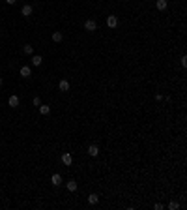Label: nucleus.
Instances as JSON below:
<instances>
[{"mask_svg":"<svg viewBox=\"0 0 187 210\" xmlns=\"http://www.w3.org/2000/svg\"><path fill=\"white\" fill-rule=\"evenodd\" d=\"M23 53H24V54H32V53H34V47H32V45H24V47H23Z\"/></svg>","mask_w":187,"mask_h":210,"instance_id":"dca6fc26","label":"nucleus"},{"mask_svg":"<svg viewBox=\"0 0 187 210\" xmlns=\"http://www.w3.org/2000/svg\"><path fill=\"white\" fill-rule=\"evenodd\" d=\"M71 161H73V156L69 154V152H65V154H62V163H64L65 167H69V165H71Z\"/></svg>","mask_w":187,"mask_h":210,"instance_id":"20e7f679","label":"nucleus"},{"mask_svg":"<svg viewBox=\"0 0 187 210\" xmlns=\"http://www.w3.org/2000/svg\"><path fill=\"white\" fill-rule=\"evenodd\" d=\"M154 208H155V210H163V204H161V203H155Z\"/></svg>","mask_w":187,"mask_h":210,"instance_id":"aec40b11","label":"nucleus"},{"mask_svg":"<svg viewBox=\"0 0 187 210\" xmlns=\"http://www.w3.org/2000/svg\"><path fill=\"white\" fill-rule=\"evenodd\" d=\"M65 188H68V191H71V193H73V191H77V188H79V186H77V182H75V180H68Z\"/></svg>","mask_w":187,"mask_h":210,"instance_id":"9b49d317","label":"nucleus"},{"mask_svg":"<svg viewBox=\"0 0 187 210\" xmlns=\"http://www.w3.org/2000/svg\"><path fill=\"white\" fill-rule=\"evenodd\" d=\"M19 101H21V100H19V96H15V94H11V96L8 98V103L11 105L13 109H15V107H19Z\"/></svg>","mask_w":187,"mask_h":210,"instance_id":"39448f33","label":"nucleus"},{"mask_svg":"<svg viewBox=\"0 0 187 210\" xmlns=\"http://www.w3.org/2000/svg\"><path fill=\"white\" fill-rule=\"evenodd\" d=\"M4 85V81H2V77H0V86H2Z\"/></svg>","mask_w":187,"mask_h":210,"instance_id":"4be33fe9","label":"nucleus"},{"mask_svg":"<svg viewBox=\"0 0 187 210\" xmlns=\"http://www.w3.org/2000/svg\"><path fill=\"white\" fill-rule=\"evenodd\" d=\"M88 203H90V204H97V203H99L97 193H90V195H88Z\"/></svg>","mask_w":187,"mask_h":210,"instance_id":"ddd939ff","label":"nucleus"},{"mask_svg":"<svg viewBox=\"0 0 187 210\" xmlns=\"http://www.w3.org/2000/svg\"><path fill=\"white\" fill-rule=\"evenodd\" d=\"M19 73H21V77H24V79H28L30 75H32V70H30V66H23V68L19 70Z\"/></svg>","mask_w":187,"mask_h":210,"instance_id":"7ed1b4c3","label":"nucleus"},{"mask_svg":"<svg viewBox=\"0 0 187 210\" xmlns=\"http://www.w3.org/2000/svg\"><path fill=\"white\" fill-rule=\"evenodd\" d=\"M180 62H181V66H183V68H187V56H181Z\"/></svg>","mask_w":187,"mask_h":210,"instance_id":"6ab92c4d","label":"nucleus"},{"mask_svg":"<svg viewBox=\"0 0 187 210\" xmlns=\"http://www.w3.org/2000/svg\"><path fill=\"white\" fill-rule=\"evenodd\" d=\"M166 6H169V2H166V0H157V2H155V8H157L159 11H165Z\"/></svg>","mask_w":187,"mask_h":210,"instance_id":"9d476101","label":"nucleus"},{"mask_svg":"<svg viewBox=\"0 0 187 210\" xmlns=\"http://www.w3.org/2000/svg\"><path fill=\"white\" fill-rule=\"evenodd\" d=\"M32 103H34V105H36V107H39V105H41V100H39V98H38V96H36V98H34V100H32Z\"/></svg>","mask_w":187,"mask_h":210,"instance_id":"a211bd4d","label":"nucleus"},{"mask_svg":"<svg viewBox=\"0 0 187 210\" xmlns=\"http://www.w3.org/2000/svg\"><path fill=\"white\" fill-rule=\"evenodd\" d=\"M32 11H34V8L30 6V4H24L23 9H21V13L24 15V17H30V15H32Z\"/></svg>","mask_w":187,"mask_h":210,"instance_id":"423d86ee","label":"nucleus"},{"mask_svg":"<svg viewBox=\"0 0 187 210\" xmlns=\"http://www.w3.org/2000/svg\"><path fill=\"white\" fill-rule=\"evenodd\" d=\"M88 154L94 156V158L99 156V146H97V145H90V146H88Z\"/></svg>","mask_w":187,"mask_h":210,"instance_id":"6e6552de","label":"nucleus"},{"mask_svg":"<svg viewBox=\"0 0 187 210\" xmlns=\"http://www.w3.org/2000/svg\"><path fill=\"white\" fill-rule=\"evenodd\" d=\"M58 90H60V92H68V90H69V81L62 79V81L58 83Z\"/></svg>","mask_w":187,"mask_h":210,"instance_id":"0eeeda50","label":"nucleus"},{"mask_svg":"<svg viewBox=\"0 0 187 210\" xmlns=\"http://www.w3.org/2000/svg\"><path fill=\"white\" fill-rule=\"evenodd\" d=\"M169 208H170V210H178V208H180V204L176 203V201H170V203H169Z\"/></svg>","mask_w":187,"mask_h":210,"instance_id":"f3484780","label":"nucleus"},{"mask_svg":"<svg viewBox=\"0 0 187 210\" xmlns=\"http://www.w3.org/2000/svg\"><path fill=\"white\" fill-rule=\"evenodd\" d=\"M38 109H39V113H41V115H43V116H47V115H49V113H50V107H49V105H39V107H38Z\"/></svg>","mask_w":187,"mask_h":210,"instance_id":"2eb2a0df","label":"nucleus"},{"mask_svg":"<svg viewBox=\"0 0 187 210\" xmlns=\"http://www.w3.org/2000/svg\"><path fill=\"white\" fill-rule=\"evenodd\" d=\"M84 28H86V32H95V30H97V23H95L94 19H86V21H84Z\"/></svg>","mask_w":187,"mask_h":210,"instance_id":"f257e3e1","label":"nucleus"},{"mask_svg":"<svg viewBox=\"0 0 187 210\" xmlns=\"http://www.w3.org/2000/svg\"><path fill=\"white\" fill-rule=\"evenodd\" d=\"M41 62H43V58L39 54H34L32 56V66H41Z\"/></svg>","mask_w":187,"mask_h":210,"instance_id":"4468645a","label":"nucleus"},{"mask_svg":"<svg viewBox=\"0 0 187 210\" xmlns=\"http://www.w3.org/2000/svg\"><path fill=\"white\" fill-rule=\"evenodd\" d=\"M107 27L109 28H116V27H118V17H116V15H109V17H107Z\"/></svg>","mask_w":187,"mask_h":210,"instance_id":"f03ea898","label":"nucleus"},{"mask_svg":"<svg viewBox=\"0 0 187 210\" xmlns=\"http://www.w3.org/2000/svg\"><path fill=\"white\" fill-rule=\"evenodd\" d=\"M50 182H53V186H60V184H62V176H60L58 173H54V175L50 176Z\"/></svg>","mask_w":187,"mask_h":210,"instance_id":"1a4fd4ad","label":"nucleus"},{"mask_svg":"<svg viewBox=\"0 0 187 210\" xmlns=\"http://www.w3.org/2000/svg\"><path fill=\"white\" fill-rule=\"evenodd\" d=\"M6 2H8V4H15V2H17V0H6Z\"/></svg>","mask_w":187,"mask_h":210,"instance_id":"412c9836","label":"nucleus"},{"mask_svg":"<svg viewBox=\"0 0 187 210\" xmlns=\"http://www.w3.org/2000/svg\"><path fill=\"white\" fill-rule=\"evenodd\" d=\"M50 38H53L54 43H60V42L64 39V36H62V32H58V30H56V32H53V36H50Z\"/></svg>","mask_w":187,"mask_h":210,"instance_id":"f8f14e48","label":"nucleus"}]
</instances>
